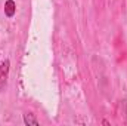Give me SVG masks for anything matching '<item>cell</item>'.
I'll list each match as a JSON object with an SVG mask.
<instances>
[{
  "label": "cell",
  "instance_id": "obj_3",
  "mask_svg": "<svg viewBox=\"0 0 127 126\" xmlns=\"http://www.w3.org/2000/svg\"><path fill=\"white\" fill-rule=\"evenodd\" d=\"M24 123H25V125H28V126H30V125L37 126L40 122L35 119V116H34L32 113H25V114H24Z\"/></svg>",
  "mask_w": 127,
  "mask_h": 126
},
{
  "label": "cell",
  "instance_id": "obj_2",
  "mask_svg": "<svg viewBox=\"0 0 127 126\" xmlns=\"http://www.w3.org/2000/svg\"><path fill=\"white\" fill-rule=\"evenodd\" d=\"M4 13L7 18H13L15 13H16V3L13 0H7L4 3Z\"/></svg>",
  "mask_w": 127,
  "mask_h": 126
},
{
  "label": "cell",
  "instance_id": "obj_1",
  "mask_svg": "<svg viewBox=\"0 0 127 126\" xmlns=\"http://www.w3.org/2000/svg\"><path fill=\"white\" fill-rule=\"evenodd\" d=\"M9 68H10V63H9V60H4V61L0 63V91L4 89V86H6V83H7Z\"/></svg>",
  "mask_w": 127,
  "mask_h": 126
}]
</instances>
